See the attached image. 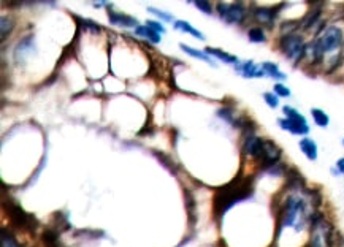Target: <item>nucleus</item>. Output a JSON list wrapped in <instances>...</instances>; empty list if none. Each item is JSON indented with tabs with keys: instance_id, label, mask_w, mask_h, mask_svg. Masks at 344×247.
Wrapping results in <instances>:
<instances>
[{
	"instance_id": "nucleus-11",
	"label": "nucleus",
	"mask_w": 344,
	"mask_h": 247,
	"mask_svg": "<svg viewBox=\"0 0 344 247\" xmlns=\"http://www.w3.org/2000/svg\"><path fill=\"white\" fill-rule=\"evenodd\" d=\"M254 19L264 25H273L276 16H278V8L276 6H257L252 11Z\"/></svg>"
},
{
	"instance_id": "nucleus-23",
	"label": "nucleus",
	"mask_w": 344,
	"mask_h": 247,
	"mask_svg": "<svg viewBox=\"0 0 344 247\" xmlns=\"http://www.w3.org/2000/svg\"><path fill=\"white\" fill-rule=\"evenodd\" d=\"M2 247H21L20 243L16 241V238L8 232V230H4L2 232Z\"/></svg>"
},
{
	"instance_id": "nucleus-8",
	"label": "nucleus",
	"mask_w": 344,
	"mask_h": 247,
	"mask_svg": "<svg viewBox=\"0 0 344 247\" xmlns=\"http://www.w3.org/2000/svg\"><path fill=\"white\" fill-rule=\"evenodd\" d=\"M264 143H265V140H262L260 136H257L252 129H249V130L244 132L243 151H244L246 155H249V157L260 159V157H262V151H264Z\"/></svg>"
},
{
	"instance_id": "nucleus-13",
	"label": "nucleus",
	"mask_w": 344,
	"mask_h": 247,
	"mask_svg": "<svg viewBox=\"0 0 344 247\" xmlns=\"http://www.w3.org/2000/svg\"><path fill=\"white\" fill-rule=\"evenodd\" d=\"M8 213L12 214L13 221H14L16 224H20L21 227L29 228V227L36 225V221H34V217L29 216V214H26L20 206H16V205L12 206V205H10V208H8Z\"/></svg>"
},
{
	"instance_id": "nucleus-22",
	"label": "nucleus",
	"mask_w": 344,
	"mask_h": 247,
	"mask_svg": "<svg viewBox=\"0 0 344 247\" xmlns=\"http://www.w3.org/2000/svg\"><path fill=\"white\" fill-rule=\"evenodd\" d=\"M248 38L252 43H265L266 41V35L262 27H250L248 30Z\"/></svg>"
},
{
	"instance_id": "nucleus-19",
	"label": "nucleus",
	"mask_w": 344,
	"mask_h": 247,
	"mask_svg": "<svg viewBox=\"0 0 344 247\" xmlns=\"http://www.w3.org/2000/svg\"><path fill=\"white\" fill-rule=\"evenodd\" d=\"M174 29H178V30H181V32H186V33H190L192 36H195V38L204 40V35H203L200 30L195 29V27H194L192 24L186 22V21H176V22H174Z\"/></svg>"
},
{
	"instance_id": "nucleus-29",
	"label": "nucleus",
	"mask_w": 344,
	"mask_h": 247,
	"mask_svg": "<svg viewBox=\"0 0 344 247\" xmlns=\"http://www.w3.org/2000/svg\"><path fill=\"white\" fill-rule=\"evenodd\" d=\"M194 3H195V6L198 8V10L204 11L206 14H211V13H212V6H211L210 2H206V0H200V2H194Z\"/></svg>"
},
{
	"instance_id": "nucleus-9",
	"label": "nucleus",
	"mask_w": 344,
	"mask_h": 247,
	"mask_svg": "<svg viewBox=\"0 0 344 247\" xmlns=\"http://www.w3.org/2000/svg\"><path fill=\"white\" fill-rule=\"evenodd\" d=\"M280 159H281V149L278 148V146H276L273 141L266 140V141L264 143L262 157H260V160H262V165H264V168L268 170L270 167H273V165H278Z\"/></svg>"
},
{
	"instance_id": "nucleus-15",
	"label": "nucleus",
	"mask_w": 344,
	"mask_h": 247,
	"mask_svg": "<svg viewBox=\"0 0 344 247\" xmlns=\"http://www.w3.org/2000/svg\"><path fill=\"white\" fill-rule=\"evenodd\" d=\"M298 146H300V151L304 154L306 159H308V160H318L319 149H318V144H316V141H312L310 138H302Z\"/></svg>"
},
{
	"instance_id": "nucleus-7",
	"label": "nucleus",
	"mask_w": 344,
	"mask_h": 247,
	"mask_svg": "<svg viewBox=\"0 0 344 247\" xmlns=\"http://www.w3.org/2000/svg\"><path fill=\"white\" fill-rule=\"evenodd\" d=\"M218 13L220 16L222 21H226L227 24H243L248 17L246 6L243 3H224L219 2L218 3Z\"/></svg>"
},
{
	"instance_id": "nucleus-10",
	"label": "nucleus",
	"mask_w": 344,
	"mask_h": 247,
	"mask_svg": "<svg viewBox=\"0 0 344 247\" xmlns=\"http://www.w3.org/2000/svg\"><path fill=\"white\" fill-rule=\"evenodd\" d=\"M235 71L243 78L252 79V78H264L265 73L262 70V65H257L254 60H244V62H238L235 65Z\"/></svg>"
},
{
	"instance_id": "nucleus-32",
	"label": "nucleus",
	"mask_w": 344,
	"mask_h": 247,
	"mask_svg": "<svg viewBox=\"0 0 344 247\" xmlns=\"http://www.w3.org/2000/svg\"><path fill=\"white\" fill-rule=\"evenodd\" d=\"M342 56H344V43H342Z\"/></svg>"
},
{
	"instance_id": "nucleus-17",
	"label": "nucleus",
	"mask_w": 344,
	"mask_h": 247,
	"mask_svg": "<svg viewBox=\"0 0 344 247\" xmlns=\"http://www.w3.org/2000/svg\"><path fill=\"white\" fill-rule=\"evenodd\" d=\"M180 48H181L186 54H189V56H192V57H195V59H200V60H203V62H208L211 67H218V63L210 57V54L203 52V51H198V49H194V48L188 46V44H181Z\"/></svg>"
},
{
	"instance_id": "nucleus-25",
	"label": "nucleus",
	"mask_w": 344,
	"mask_h": 247,
	"mask_svg": "<svg viewBox=\"0 0 344 247\" xmlns=\"http://www.w3.org/2000/svg\"><path fill=\"white\" fill-rule=\"evenodd\" d=\"M264 100L266 102V105L270 108H273V109L280 106V97H278L274 92H265L264 94Z\"/></svg>"
},
{
	"instance_id": "nucleus-12",
	"label": "nucleus",
	"mask_w": 344,
	"mask_h": 247,
	"mask_svg": "<svg viewBox=\"0 0 344 247\" xmlns=\"http://www.w3.org/2000/svg\"><path fill=\"white\" fill-rule=\"evenodd\" d=\"M324 56H325V52H324V49L320 48L319 41L316 40V38L312 41H310V43H306L304 59L308 60L311 65H318V63H320L322 59H324Z\"/></svg>"
},
{
	"instance_id": "nucleus-20",
	"label": "nucleus",
	"mask_w": 344,
	"mask_h": 247,
	"mask_svg": "<svg viewBox=\"0 0 344 247\" xmlns=\"http://www.w3.org/2000/svg\"><path fill=\"white\" fill-rule=\"evenodd\" d=\"M135 33L140 35V36H144V38H148V40H151L152 43H160V35L154 32L151 27H148V25H138L135 29Z\"/></svg>"
},
{
	"instance_id": "nucleus-4",
	"label": "nucleus",
	"mask_w": 344,
	"mask_h": 247,
	"mask_svg": "<svg viewBox=\"0 0 344 247\" xmlns=\"http://www.w3.org/2000/svg\"><path fill=\"white\" fill-rule=\"evenodd\" d=\"M280 49L289 60H292L294 63H298L302 59H304V49H306L304 38L296 32L290 35H284L280 40Z\"/></svg>"
},
{
	"instance_id": "nucleus-30",
	"label": "nucleus",
	"mask_w": 344,
	"mask_h": 247,
	"mask_svg": "<svg viewBox=\"0 0 344 247\" xmlns=\"http://www.w3.org/2000/svg\"><path fill=\"white\" fill-rule=\"evenodd\" d=\"M146 25L148 27H151V29L154 30V32H157V33H165V29H164V25L162 24H159V22H154V21H148L146 22Z\"/></svg>"
},
{
	"instance_id": "nucleus-14",
	"label": "nucleus",
	"mask_w": 344,
	"mask_h": 247,
	"mask_svg": "<svg viewBox=\"0 0 344 247\" xmlns=\"http://www.w3.org/2000/svg\"><path fill=\"white\" fill-rule=\"evenodd\" d=\"M108 19L111 24H114V25H122V27H138V21L135 19V17L132 16H127V14H120V13H114V11H111L110 10V16H108Z\"/></svg>"
},
{
	"instance_id": "nucleus-31",
	"label": "nucleus",
	"mask_w": 344,
	"mask_h": 247,
	"mask_svg": "<svg viewBox=\"0 0 344 247\" xmlns=\"http://www.w3.org/2000/svg\"><path fill=\"white\" fill-rule=\"evenodd\" d=\"M338 170V173H341V175L344 176V157L342 159H340L338 162H336V167H334Z\"/></svg>"
},
{
	"instance_id": "nucleus-3",
	"label": "nucleus",
	"mask_w": 344,
	"mask_h": 247,
	"mask_svg": "<svg viewBox=\"0 0 344 247\" xmlns=\"http://www.w3.org/2000/svg\"><path fill=\"white\" fill-rule=\"evenodd\" d=\"M282 113L286 114V117L278 119V125H280L282 130L289 132L292 135H300V136H304L310 133L308 121H306V117L302 113L296 111L295 108L284 106Z\"/></svg>"
},
{
	"instance_id": "nucleus-21",
	"label": "nucleus",
	"mask_w": 344,
	"mask_h": 247,
	"mask_svg": "<svg viewBox=\"0 0 344 247\" xmlns=\"http://www.w3.org/2000/svg\"><path fill=\"white\" fill-rule=\"evenodd\" d=\"M311 116L314 119L316 125H319V127H327L330 124L328 114L325 113V111H322V109H319V108H312L311 109Z\"/></svg>"
},
{
	"instance_id": "nucleus-26",
	"label": "nucleus",
	"mask_w": 344,
	"mask_h": 247,
	"mask_svg": "<svg viewBox=\"0 0 344 247\" xmlns=\"http://www.w3.org/2000/svg\"><path fill=\"white\" fill-rule=\"evenodd\" d=\"M13 19L12 17H8V16H2V40H5V36L8 32H12L13 30Z\"/></svg>"
},
{
	"instance_id": "nucleus-16",
	"label": "nucleus",
	"mask_w": 344,
	"mask_h": 247,
	"mask_svg": "<svg viewBox=\"0 0 344 247\" xmlns=\"http://www.w3.org/2000/svg\"><path fill=\"white\" fill-rule=\"evenodd\" d=\"M260 65H262V70L265 73V76L272 78V79H278V81H284L286 79V73H282L280 70V67L276 65V63H273V62H264V63H260Z\"/></svg>"
},
{
	"instance_id": "nucleus-24",
	"label": "nucleus",
	"mask_w": 344,
	"mask_h": 247,
	"mask_svg": "<svg viewBox=\"0 0 344 247\" xmlns=\"http://www.w3.org/2000/svg\"><path fill=\"white\" fill-rule=\"evenodd\" d=\"M273 90H274V94H276L278 97H282V98H287V97L292 95L290 89L287 87V86H284L282 82H276L274 87H273Z\"/></svg>"
},
{
	"instance_id": "nucleus-2",
	"label": "nucleus",
	"mask_w": 344,
	"mask_h": 247,
	"mask_svg": "<svg viewBox=\"0 0 344 247\" xmlns=\"http://www.w3.org/2000/svg\"><path fill=\"white\" fill-rule=\"evenodd\" d=\"M250 184H252L250 179H244V181L235 179L227 187H222L216 194V198H214L216 213L219 216L224 214L235 203H238V201L249 198L250 195H252V187H250Z\"/></svg>"
},
{
	"instance_id": "nucleus-33",
	"label": "nucleus",
	"mask_w": 344,
	"mask_h": 247,
	"mask_svg": "<svg viewBox=\"0 0 344 247\" xmlns=\"http://www.w3.org/2000/svg\"><path fill=\"white\" fill-rule=\"evenodd\" d=\"M342 146H344V140H342Z\"/></svg>"
},
{
	"instance_id": "nucleus-27",
	"label": "nucleus",
	"mask_w": 344,
	"mask_h": 247,
	"mask_svg": "<svg viewBox=\"0 0 344 247\" xmlns=\"http://www.w3.org/2000/svg\"><path fill=\"white\" fill-rule=\"evenodd\" d=\"M148 11H151V13H154V14H157L160 17V19H164V21H166V22H172L173 21V17H172V14L170 13H166V11H162V10H157V8H148Z\"/></svg>"
},
{
	"instance_id": "nucleus-28",
	"label": "nucleus",
	"mask_w": 344,
	"mask_h": 247,
	"mask_svg": "<svg viewBox=\"0 0 344 247\" xmlns=\"http://www.w3.org/2000/svg\"><path fill=\"white\" fill-rule=\"evenodd\" d=\"M43 240H44V243H48L52 247L58 244V236H56V233L52 230H46L44 235H43Z\"/></svg>"
},
{
	"instance_id": "nucleus-6",
	"label": "nucleus",
	"mask_w": 344,
	"mask_h": 247,
	"mask_svg": "<svg viewBox=\"0 0 344 247\" xmlns=\"http://www.w3.org/2000/svg\"><path fill=\"white\" fill-rule=\"evenodd\" d=\"M316 40L319 41L320 48L324 49L325 54H330V52H334L340 48H342L344 32L338 25H327V27H324V30L318 36H316Z\"/></svg>"
},
{
	"instance_id": "nucleus-18",
	"label": "nucleus",
	"mask_w": 344,
	"mask_h": 247,
	"mask_svg": "<svg viewBox=\"0 0 344 247\" xmlns=\"http://www.w3.org/2000/svg\"><path fill=\"white\" fill-rule=\"evenodd\" d=\"M204 52L206 54H210V56H212V57H218L219 60H222V62H226V63H236L240 62L238 60V57H235V56H232V54H228V52H226V51H222V49H218V48H206L204 49Z\"/></svg>"
},
{
	"instance_id": "nucleus-5",
	"label": "nucleus",
	"mask_w": 344,
	"mask_h": 247,
	"mask_svg": "<svg viewBox=\"0 0 344 247\" xmlns=\"http://www.w3.org/2000/svg\"><path fill=\"white\" fill-rule=\"evenodd\" d=\"M332 225L325 221L320 214H316L312 217V232H311V241L310 247H332Z\"/></svg>"
},
{
	"instance_id": "nucleus-1",
	"label": "nucleus",
	"mask_w": 344,
	"mask_h": 247,
	"mask_svg": "<svg viewBox=\"0 0 344 247\" xmlns=\"http://www.w3.org/2000/svg\"><path fill=\"white\" fill-rule=\"evenodd\" d=\"M312 214L310 209V203L300 195L292 194L287 197L284 205L281 208V216H280V228L278 233H281L282 228L290 227L295 228L296 232H302L303 228L308 225L310 221H312Z\"/></svg>"
}]
</instances>
